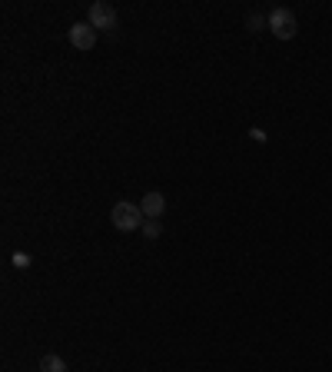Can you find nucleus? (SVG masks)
I'll use <instances>...</instances> for the list:
<instances>
[{
	"instance_id": "nucleus-1",
	"label": "nucleus",
	"mask_w": 332,
	"mask_h": 372,
	"mask_svg": "<svg viewBox=\"0 0 332 372\" xmlns=\"http://www.w3.org/2000/svg\"><path fill=\"white\" fill-rule=\"evenodd\" d=\"M110 223H113L120 233H133V230H143V223H146V216H143L140 203H130V200H120V203L110 209Z\"/></svg>"
},
{
	"instance_id": "nucleus-2",
	"label": "nucleus",
	"mask_w": 332,
	"mask_h": 372,
	"mask_svg": "<svg viewBox=\"0 0 332 372\" xmlns=\"http://www.w3.org/2000/svg\"><path fill=\"white\" fill-rule=\"evenodd\" d=\"M87 17H90L87 24L93 27V30H103V34L116 30V24H120V17H116V7H113V4H106V0H97V4H90Z\"/></svg>"
},
{
	"instance_id": "nucleus-3",
	"label": "nucleus",
	"mask_w": 332,
	"mask_h": 372,
	"mask_svg": "<svg viewBox=\"0 0 332 372\" xmlns=\"http://www.w3.org/2000/svg\"><path fill=\"white\" fill-rule=\"evenodd\" d=\"M266 27L276 34L279 40H293L296 30H299V24H296V13L289 11V7H276V11L266 17Z\"/></svg>"
},
{
	"instance_id": "nucleus-4",
	"label": "nucleus",
	"mask_w": 332,
	"mask_h": 372,
	"mask_svg": "<svg viewBox=\"0 0 332 372\" xmlns=\"http://www.w3.org/2000/svg\"><path fill=\"white\" fill-rule=\"evenodd\" d=\"M67 40L74 43V50L87 53V50H93V47H97V30H93L90 24H74L70 30H67Z\"/></svg>"
},
{
	"instance_id": "nucleus-5",
	"label": "nucleus",
	"mask_w": 332,
	"mask_h": 372,
	"mask_svg": "<svg viewBox=\"0 0 332 372\" xmlns=\"http://www.w3.org/2000/svg\"><path fill=\"white\" fill-rule=\"evenodd\" d=\"M140 209H143V216H146V219H160L166 213V196L160 190H150L140 200Z\"/></svg>"
},
{
	"instance_id": "nucleus-6",
	"label": "nucleus",
	"mask_w": 332,
	"mask_h": 372,
	"mask_svg": "<svg viewBox=\"0 0 332 372\" xmlns=\"http://www.w3.org/2000/svg\"><path fill=\"white\" fill-rule=\"evenodd\" d=\"M40 372H70L67 369V362L57 356V352H47L43 359H40Z\"/></svg>"
},
{
	"instance_id": "nucleus-7",
	"label": "nucleus",
	"mask_w": 332,
	"mask_h": 372,
	"mask_svg": "<svg viewBox=\"0 0 332 372\" xmlns=\"http://www.w3.org/2000/svg\"><path fill=\"white\" fill-rule=\"evenodd\" d=\"M160 223H156V219H146V223H143V236H146V240H160Z\"/></svg>"
},
{
	"instance_id": "nucleus-8",
	"label": "nucleus",
	"mask_w": 332,
	"mask_h": 372,
	"mask_svg": "<svg viewBox=\"0 0 332 372\" xmlns=\"http://www.w3.org/2000/svg\"><path fill=\"white\" fill-rule=\"evenodd\" d=\"M246 24H249V30H263L266 20H263V13H249V20H246Z\"/></svg>"
}]
</instances>
